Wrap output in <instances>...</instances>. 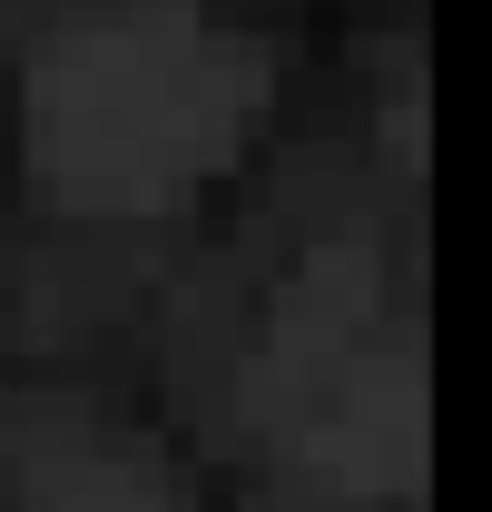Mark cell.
Returning a JSON list of instances; mask_svg holds the SVG:
<instances>
[{
    "label": "cell",
    "instance_id": "obj_1",
    "mask_svg": "<svg viewBox=\"0 0 492 512\" xmlns=\"http://www.w3.org/2000/svg\"><path fill=\"white\" fill-rule=\"evenodd\" d=\"M266 119V60L187 0H119L69 20L30 79L40 188L89 217H148L207 188Z\"/></svg>",
    "mask_w": 492,
    "mask_h": 512
},
{
    "label": "cell",
    "instance_id": "obj_2",
    "mask_svg": "<svg viewBox=\"0 0 492 512\" xmlns=\"http://www.w3.org/2000/svg\"><path fill=\"white\" fill-rule=\"evenodd\" d=\"M306 404H315L306 424L315 473H335L345 493H414V473H424V375H414V355L355 345L345 375H325Z\"/></svg>",
    "mask_w": 492,
    "mask_h": 512
},
{
    "label": "cell",
    "instance_id": "obj_3",
    "mask_svg": "<svg viewBox=\"0 0 492 512\" xmlns=\"http://www.w3.org/2000/svg\"><path fill=\"white\" fill-rule=\"evenodd\" d=\"M374 335V256L355 247H325L286 286L276 306V345H266V394L276 404H306L325 375H345V355Z\"/></svg>",
    "mask_w": 492,
    "mask_h": 512
},
{
    "label": "cell",
    "instance_id": "obj_4",
    "mask_svg": "<svg viewBox=\"0 0 492 512\" xmlns=\"http://www.w3.org/2000/svg\"><path fill=\"white\" fill-rule=\"evenodd\" d=\"M10 473H20V493H79V503H128V493H158V463L138 444H109V434H89V424H30L20 444H10Z\"/></svg>",
    "mask_w": 492,
    "mask_h": 512
}]
</instances>
